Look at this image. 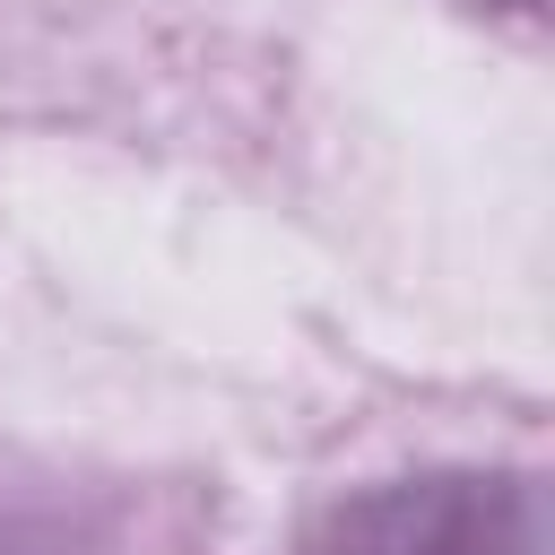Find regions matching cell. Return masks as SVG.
Listing matches in <instances>:
<instances>
[{
  "label": "cell",
  "instance_id": "cell-1",
  "mask_svg": "<svg viewBox=\"0 0 555 555\" xmlns=\"http://www.w3.org/2000/svg\"><path fill=\"white\" fill-rule=\"evenodd\" d=\"M295 555H546V494L520 468L390 477L330 503Z\"/></svg>",
  "mask_w": 555,
  "mask_h": 555
}]
</instances>
